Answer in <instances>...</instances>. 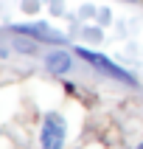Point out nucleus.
I'll return each mask as SVG.
<instances>
[{
    "label": "nucleus",
    "instance_id": "f257e3e1",
    "mask_svg": "<svg viewBox=\"0 0 143 149\" xmlns=\"http://www.w3.org/2000/svg\"><path fill=\"white\" fill-rule=\"evenodd\" d=\"M73 54H76V56H82L84 62H90V65L95 68L98 73L109 76V79H115V82L132 84V87L137 84V79H135V76L129 73V70H124V68H118L115 62H109V59L104 56V54H95V51H90V48H82V45H79V48H73Z\"/></svg>",
    "mask_w": 143,
    "mask_h": 149
},
{
    "label": "nucleus",
    "instance_id": "f03ea898",
    "mask_svg": "<svg viewBox=\"0 0 143 149\" xmlns=\"http://www.w3.org/2000/svg\"><path fill=\"white\" fill-rule=\"evenodd\" d=\"M65 135H67V127H65V118L59 113H48L42 118V130H39V146L42 149H62L65 146Z\"/></svg>",
    "mask_w": 143,
    "mask_h": 149
},
{
    "label": "nucleus",
    "instance_id": "7ed1b4c3",
    "mask_svg": "<svg viewBox=\"0 0 143 149\" xmlns=\"http://www.w3.org/2000/svg\"><path fill=\"white\" fill-rule=\"evenodd\" d=\"M42 62H45V68H48L53 76H62V73H70V70H73V54L65 51V48L48 51Z\"/></svg>",
    "mask_w": 143,
    "mask_h": 149
},
{
    "label": "nucleus",
    "instance_id": "20e7f679",
    "mask_svg": "<svg viewBox=\"0 0 143 149\" xmlns=\"http://www.w3.org/2000/svg\"><path fill=\"white\" fill-rule=\"evenodd\" d=\"M137 149H143V143H140V146H137Z\"/></svg>",
    "mask_w": 143,
    "mask_h": 149
}]
</instances>
